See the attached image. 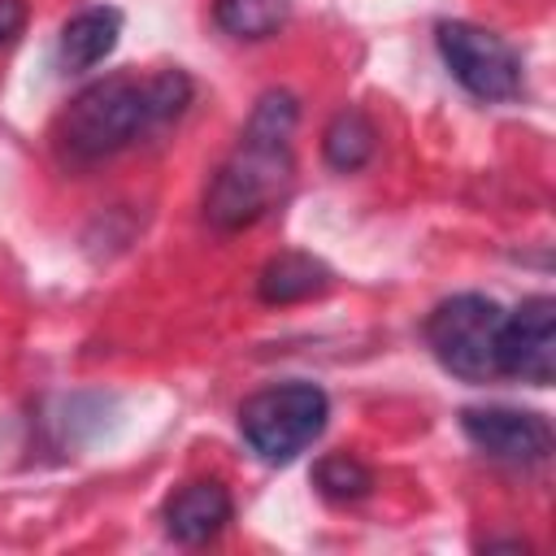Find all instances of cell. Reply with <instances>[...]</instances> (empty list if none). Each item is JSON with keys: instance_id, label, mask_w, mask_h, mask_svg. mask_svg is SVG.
I'll return each mask as SVG.
<instances>
[{"instance_id": "6da1fadb", "label": "cell", "mask_w": 556, "mask_h": 556, "mask_svg": "<svg viewBox=\"0 0 556 556\" xmlns=\"http://www.w3.org/2000/svg\"><path fill=\"white\" fill-rule=\"evenodd\" d=\"M187 104H191V78L182 70H161L152 78L113 74L70 100L56 139L74 161H104L126 143L169 126Z\"/></svg>"}, {"instance_id": "7a4b0ae2", "label": "cell", "mask_w": 556, "mask_h": 556, "mask_svg": "<svg viewBox=\"0 0 556 556\" xmlns=\"http://www.w3.org/2000/svg\"><path fill=\"white\" fill-rule=\"evenodd\" d=\"M300 104L291 91H265L239 135V148L222 161L204 191V217L217 230H243L261 222L291 182V130Z\"/></svg>"}, {"instance_id": "3957f363", "label": "cell", "mask_w": 556, "mask_h": 556, "mask_svg": "<svg viewBox=\"0 0 556 556\" xmlns=\"http://www.w3.org/2000/svg\"><path fill=\"white\" fill-rule=\"evenodd\" d=\"M326 417H330V400L321 387L282 382L243 400L239 434L265 465H287L326 430Z\"/></svg>"}, {"instance_id": "277c9868", "label": "cell", "mask_w": 556, "mask_h": 556, "mask_svg": "<svg viewBox=\"0 0 556 556\" xmlns=\"http://www.w3.org/2000/svg\"><path fill=\"white\" fill-rule=\"evenodd\" d=\"M500 326H504V308L491 295L465 291L430 313L426 343L447 374L465 382H486L500 378Z\"/></svg>"}, {"instance_id": "5b68a950", "label": "cell", "mask_w": 556, "mask_h": 556, "mask_svg": "<svg viewBox=\"0 0 556 556\" xmlns=\"http://www.w3.org/2000/svg\"><path fill=\"white\" fill-rule=\"evenodd\" d=\"M434 43L443 52V65L469 96L513 100L521 91V56L495 30H482L473 22H439Z\"/></svg>"}, {"instance_id": "8992f818", "label": "cell", "mask_w": 556, "mask_h": 556, "mask_svg": "<svg viewBox=\"0 0 556 556\" xmlns=\"http://www.w3.org/2000/svg\"><path fill=\"white\" fill-rule=\"evenodd\" d=\"M500 374L547 387L556 374V300L530 295L500 326Z\"/></svg>"}, {"instance_id": "52a82bcc", "label": "cell", "mask_w": 556, "mask_h": 556, "mask_svg": "<svg viewBox=\"0 0 556 556\" xmlns=\"http://www.w3.org/2000/svg\"><path fill=\"white\" fill-rule=\"evenodd\" d=\"M460 426L473 447H482L491 460L504 465H539L552 452V426L530 408H508V404L465 408Z\"/></svg>"}, {"instance_id": "ba28073f", "label": "cell", "mask_w": 556, "mask_h": 556, "mask_svg": "<svg viewBox=\"0 0 556 556\" xmlns=\"http://www.w3.org/2000/svg\"><path fill=\"white\" fill-rule=\"evenodd\" d=\"M235 504L222 482H187L165 500V534L178 543H208L230 521Z\"/></svg>"}, {"instance_id": "9c48e42d", "label": "cell", "mask_w": 556, "mask_h": 556, "mask_svg": "<svg viewBox=\"0 0 556 556\" xmlns=\"http://www.w3.org/2000/svg\"><path fill=\"white\" fill-rule=\"evenodd\" d=\"M117 35H122V13H117V9L91 4V9L74 13V17L61 26V65H65L70 74L100 65V61L117 48Z\"/></svg>"}, {"instance_id": "30bf717a", "label": "cell", "mask_w": 556, "mask_h": 556, "mask_svg": "<svg viewBox=\"0 0 556 556\" xmlns=\"http://www.w3.org/2000/svg\"><path fill=\"white\" fill-rule=\"evenodd\" d=\"M330 287V269L308 256V252H278L274 261H265L261 278H256V295L265 304H295V300H313Z\"/></svg>"}, {"instance_id": "8fae6325", "label": "cell", "mask_w": 556, "mask_h": 556, "mask_svg": "<svg viewBox=\"0 0 556 556\" xmlns=\"http://www.w3.org/2000/svg\"><path fill=\"white\" fill-rule=\"evenodd\" d=\"M378 148V130L374 122L361 113V109H343L330 117L326 135H321V152H326V165L339 169V174H352L361 169Z\"/></svg>"}, {"instance_id": "7c38bea8", "label": "cell", "mask_w": 556, "mask_h": 556, "mask_svg": "<svg viewBox=\"0 0 556 556\" xmlns=\"http://www.w3.org/2000/svg\"><path fill=\"white\" fill-rule=\"evenodd\" d=\"M287 13H291L287 0H217L213 4V22L235 39H269L287 22Z\"/></svg>"}, {"instance_id": "4fadbf2b", "label": "cell", "mask_w": 556, "mask_h": 556, "mask_svg": "<svg viewBox=\"0 0 556 556\" xmlns=\"http://www.w3.org/2000/svg\"><path fill=\"white\" fill-rule=\"evenodd\" d=\"M313 482H317V491H321L326 500H334V504H352V500L369 495L374 473H369L356 456L334 452V456H321V460L313 465Z\"/></svg>"}, {"instance_id": "5bb4252c", "label": "cell", "mask_w": 556, "mask_h": 556, "mask_svg": "<svg viewBox=\"0 0 556 556\" xmlns=\"http://www.w3.org/2000/svg\"><path fill=\"white\" fill-rule=\"evenodd\" d=\"M26 26V4L22 0H0V48H9Z\"/></svg>"}]
</instances>
